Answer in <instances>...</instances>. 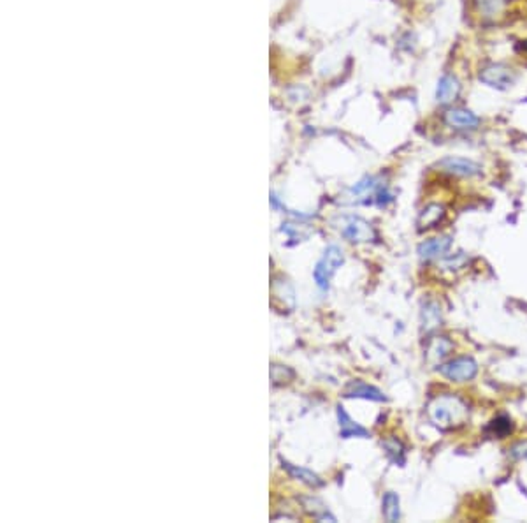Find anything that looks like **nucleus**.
Instances as JSON below:
<instances>
[{"instance_id":"2","label":"nucleus","mask_w":527,"mask_h":523,"mask_svg":"<svg viewBox=\"0 0 527 523\" xmlns=\"http://www.w3.org/2000/svg\"><path fill=\"white\" fill-rule=\"evenodd\" d=\"M343 263H345V254H343V250L337 245H329V247L325 248L313 270V279L317 288L322 289V291H327L334 273L343 266Z\"/></svg>"},{"instance_id":"15","label":"nucleus","mask_w":527,"mask_h":523,"mask_svg":"<svg viewBox=\"0 0 527 523\" xmlns=\"http://www.w3.org/2000/svg\"><path fill=\"white\" fill-rule=\"evenodd\" d=\"M273 295L276 300H282L285 307L293 308L295 305V292H293L292 284L283 277H276L273 282Z\"/></svg>"},{"instance_id":"13","label":"nucleus","mask_w":527,"mask_h":523,"mask_svg":"<svg viewBox=\"0 0 527 523\" xmlns=\"http://www.w3.org/2000/svg\"><path fill=\"white\" fill-rule=\"evenodd\" d=\"M422 321V330L425 333L434 332L438 326H441V308L436 301H427L422 308L421 314Z\"/></svg>"},{"instance_id":"3","label":"nucleus","mask_w":527,"mask_h":523,"mask_svg":"<svg viewBox=\"0 0 527 523\" xmlns=\"http://www.w3.org/2000/svg\"><path fill=\"white\" fill-rule=\"evenodd\" d=\"M438 372L445 379L452 381V383H468V381L475 379L478 374V363L471 356H459V358L438 365Z\"/></svg>"},{"instance_id":"11","label":"nucleus","mask_w":527,"mask_h":523,"mask_svg":"<svg viewBox=\"0 0 527 523\" xmlns=\"http://www.w3.org/2000/svg\"><path fill=\"white\" fill-rule=\"evenodd\" d=\"M282 467L287 474L292 478V480H298L301 483L308 484L311 488H320L324 487V480H322L320 476L315 474L313 471H309V469L299 467V465H293V463L287 462V460H282Z\"/></svg>"},{"instance_id":"4","label":"nucleus","mask_w":527,"mask_h":523,"mask_svg":"<svg viewBox=\"0 0 527 523\" xmlns=\"http://www.w3.org/2000/svg\"><path fill=\"white\" fill-rule=\"evenodd\" d=\"M341 235L352 244H368L377 238L373 226L364 220L362 217L350 215L343 219V226H341Z\"/></svg>"},{"instance_id":"9","label":"nucleus","mask_w":527,"mask_h":523,"mask_svg":"<svg viewBox=\"0 0 527 523\" xmlns=\"http://www.w3.org/2000/svg\"><path fill=\"white\" fill-rule=\"evenodd\" d=\"M337 425H339V436L341 439H353V437H361V439H368L369 430L362 427L361 423L352 420V416L345 411L343 405H337Z\"/></svg>"},{"instance_id":"7","label":"nucleus","mask_w":527,"mask_h":523,"mask_svg":"<svg viewBox=\"0 0 527 523\" xmlns=\"http://www.w3.org/2000/svg\"><path fill=\"white\" fill-rule=\"evenodd\" d=\"M452 247V236H436L431 240H425L418 245L416 252L422 261H432L440 259V257L447 256V252Z\"/></svg>"},{"instance_id":"10","label":"nucleus","mask_w":527,"mask_h":523,"mask_svg":"<svg viewBox=\"0 0 527 523\" xmlns=\"http://www.w3.org/2000/svg\"><path fill=\"white\" fill-rule=\"evenodd\" d=\"M445 124L450 125L453 129H460V131H466V129H476L480 124V118L469 109L464 108H452L445 113Z\"/></svg>"},{"instance_id":"1","label":"nucleus","mask_w":527,"mask_h":523,"mask_svg":"<svg viewBox=\"0 0 527 523\" xmlns=\"http://www.w3.org/2000/svg\"><path fill=\"white\" fill-rule=\"evenodd\" d=\"M429 418L440 430H453L469 420V405L459 395L445 393V395L432 398L427 405Z\"/></svg>"},{"instance_id":"18","label":"nucleus","mask_w":527,"mask_h":523,"mask_svg":"<svg viewBox=\"0 0 527 523\" xmlns=\"http://www.w3.org/2000/svg\"><path fill=\"white\" fill-rule=\"evenodd\" d=\"M475 6L480 17L485 20H495L503 12L506 0H475Z\"/></svg>"},{"instance_id":"14","label":"nucleus","mask_w":527,"mask_h":523,"mask_svg":"<svg viewBox=\"0 0 527 523\" xmlns=\"http://www.w3.org/2000/svg\"><path fill=\"white\" fill-rule=\"evenodd\" d=\"M453 351V342L447 337H436L427 345V360L441 361Z\"/></svg>"},{"instance_id":"17","label":"nucleus","mask_w":527,"mask_h":523,"mask_svg":"<svg viewBox=\"0 0 527 523\" xmlns=\"http://www.w3.org/2000/svg\"><path fill=\"white\" fill-rule=\"evenodd\" d=\"M301 502H302V507H304L306 511L313 516L315 520H318V522H325V520H329V522H336V516L330 515V511L327 509V506H325L322 500L313 499V497H308V499H301Z\"/></svg>"},{"instance_id":"21","label":"nucleus","mask_w":527,"mask_h":523,"mask_svg":"<svg viewBox=\"0 0 527 523\" xmlns=\"http://www.w3.org/2000/svg\"><path fill=\"white\" fill-rule=\"evenodd\" d=\"M511 428H513V425H511V420L506 414L497 416V418L492 420L491 425H489V430H492V434L497 437H506L511 431Z\"/></svg>"},{"instance_id":"20","label":"nucleus","mask_w":527,"mask_h":523,"mask_svg":"<svg viewBox=\"0 0 527 523\" xmlns=\"http://www.w3.org/2000/svg\"><path fill=\"white\" fill-rule=\"evenodd\" d=\"M383 516L387 522H399L401 520V507H399V495L394 491H387L383 497Z\"/></svg>"},{"instance_id":"12","label":"nucleus","mask_w":527,"mask_h":523,"mask_svg":"<svg viewBox=\"0 0 527 523\" xmlns=\"http://www.w3.org/2000/svg\"><path fill=\"white\" fill-rule=\"evenodd\" d=\"M445 208L441 206V204L438 203H431L427 204V206L424 208L421 212V215H418V229H431V228H436L438 224L441 222V220L445 219Z\"/></svg>"},{"instance_id":"16","label":"nucleus","mask_w":527,"mask_h":523,"mask_svg":"<svg viewBox=\"0 0 527 523\" xmlns=\"http://www.w3.org/2000/svg\"><path fill=\"white\" fill-rule=\"evenodd\" d=\"M459 90H460V85L456 78L443 76L440 80V85H438L436 97L441 104H448V103H452V100L459 96Z\"/></svg>"},{"instance_id":"8","label":"nucleus","mask_w":527,"mask_h":523,"mask_svg":"<svg viewBox=\"0 0 527 523\" xmlns=\"http://www.w3.org/2000/svg\"><path fill=\"white\" fill-rule=\"evenodd\" d=\"M345 396L346 398H364L371 400V402H385L387 396L381 389H378L377 386H371V384L364 383L361 379L350 381L345 387Z\"/></svg>"},{"instance_id":"5","label":"nucleus","mask_w":527,"mask_h":523,"mask_svg":"<svg viewBox=\"0 0 527 523\" xmlns=\"http://www.w3.org/2000/svg\"><path fill=\"white\" fill-rule=\"evenodd\" d=\"M480 80L497 90H506L515 83V72L503 64H492L480 72Z\"/></svg>"},{"instance_id":"19","label":"nucleus","mask_w":527,"mask_h":523,"mask_svg":"<svg viewBox=\"0 0 527 523\" xmlns=\"http://www.w3.org/2000/svg\"><path fill=\"white\" fill-rule=\"evenodd\" d=\"M381 446H383L385 453H387V456H389V460L392 463L403 465V463L406 462L405 446H403V442H401L397 437H390V439L383 440V442H381Z\"/></svg>"},{"instance_id":"6","label":"nucleus","mask_w":527,"mask_h":523,"mask_svg":"<svg viewBox=\"0 0 527 523\" xmlns=\"http://www.w3.org/2000/svg\"><path fill=\"white\" fill-rule=\"evenodd\" d=\"M438 168L448 175L456 176H475L482 173V166L475 160L464 159V157H445L438 162Z\"/></svg>"}]
</instances>
